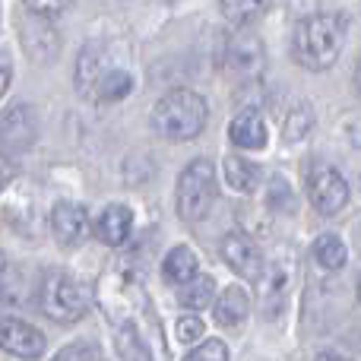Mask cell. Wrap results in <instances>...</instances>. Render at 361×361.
Instances as JSON below:
<instances>
[{
	"instance_id": "obj_1",
	"label": "cell",
	"mask_w": 361,
	"mask_h": 361,
	"mask_svg": "<svg viewBox=\"0 0 361 361\" xmlns=\"http://www.w3.org/2000/svg\"><path fill=\"white\" fill-rule=\"evenodd\" d=\"M76 86L92 102H121L130 95L133 76L105 42H89L76 61Z\"/></svg>"
},
{
	"instance_id": "obj_2",
	"label": "cell",
	"mask_w": 361,
	"mask_h": 361,
	"mask_svg": "<svg viewBox=\"0 0 361 361\" xmlns=\"http://www.w3.org/2000/svg\"><path fill=\"white\" fill-rule=\"evenodd\" d=\"M349 19L343 13H314L295 25L292 35V54L301 67L307 70H326L336 63L343 51Z\"/></svg>"
},
{
	"instance_id": "obj_3",
	"label": "cell",
	"mask_w": 361,
	"mask_h": 361,
	"mask_svg": "<svg viewBox=\"0 0 361 361\" xmlns=\"http://www.w3.org/2000/svg\"><path fill=\"white\" fill-rule=\"evenodd\" d=\"M209 121V105L193 89H171L152 108V124L165 140H193Z\"/></svg>"
},
{
	"instance_id": "obj_4",
	"label": "cell",
	"mask_w": 361,
	"mask_h": 361,
	"mask_svg": "<svg viewBox=\"0 0 361 361\" xmlns=\"http://www.w3.org/2000/svg\"><path fill=\"white\" fill-rule=\"evenodd\" d=\"M38 307L57 324H76L92 307V286L76 276H67L61 269L48 273L38 288Z\"/></svg>"
},
{
	"instance_id": "obj_5",
	"label": "cell",
	"mask_w": 361,
	"mask_h": 361,
	"mask_svg": "<svg viewBox=\"0 0 361 361\" xmlns=\"http://www.w3.org/2000/svg\"><path fill=\"white\" fill-rule=\"evenodd\" d=\"M216 203V169L209 159H193L178 178L175 206L184 222H203Z\"/></svg>"
},
{
	"instance_id": "obj_6",
	"label": "cell",
	"mask_w": 361,
	"mask_h": 361,
	"mask_svg": "<svg viewBox=\"0 0 361 361\" xmlns=\"http://www.w3.org/2000/svg\"><path fill=\"white\" fill-rule=\"evenodd\" d=\"M263 63H267V51H263L260 38L254 35H235L225 42L222 48V70L231 80H254L260 76Z\"/></svg>"
},
{
	"instance_id": "obj_7",
	"label": "cell",
	"mask_w": 361,
	"mask_h": 361,
	"mask_svg": "<svg viewBox=\"0 0 361 361\" xmlns=\"http://www.w3.org/2000/svg\"><path fill=\"white\" fill-rule=\"evenodd\" d=\"M307 197L320 216H336L349 203V184L336 169H317L307 178Z\"/></svg>"
},
{
	"instance_id": "obj_8",
	"label": "cell",
	"mask_w": 361,
	"mask_h": 361,
	"mask_svg": "<svg viewBox=\"0 0 361 361\" xmlns=\"http://www.w3.org/2000/svg\"><path fill=\"white\" fill-rule=\"evenodd\" d=\"M219 250H222V260L228 263L238 276L260 282L267 263H263L260 247H257V241L250 235H244V231H231V235L222 238V247H219Z\"/></svg>"
},
{
	"instance_id": "obj_9",
	"label": "cell",
	"mask_w": 361,
	"mask_h": 361,
	"mask_svg": "<svg viewBox=\"0 0 361 361\" xmlns=\"http://www.w3.org/2000/svg\"><path fill=\"white\" fill-rule=\"evenodd\" d=\"M51 231H54L57 244L63 247H73L86 238L89 231V212L82 203H70V200H61V203L51 209Z\"/></svg>"
},
{
	"instance_id": "obj_10",
	"label": "cell",
	"mask_w": 361,
	"mask_h": 361,
	"mask_svg": "<svg viewBox=\"0 0 361 361\" xmlns=\"http://www.w3.org/2000/svg\"><path fill=\"white\" fill-rule=\"evenodd\" d=\"M38 137V121L29 105H13L4 111V146L6 152L29 149Z\"/></svg>"
},
{
	"instance_id": "obj_11",
	"label": "cell",
	"mask_w": 361,
	"mask_h": 361,
	"mask_svg": "<svg viewBox=\"0 0 361 361\" xmlns=\"http://www.w3.org/2000/svg\"><path fill=\"white\" fill-rule=\"evenodd\" d=\"M4 349H6V355H16V358H38L44 352V333L16 317H6L4 320Z\"/></svg>"
},
{
	"instance_id": "obj_12",
	"label": "cell",
	"mask_w": 361,
	"mask_h": 361,
	"mask_svg": "<svg viewBox=\"0 0 361 361\" xmlns=\"http://www.w3.org/2000/svg\"><path fill=\"white\" fill-rule=\"evenodd\" d=\"M228 140L238 149H254V152L263 149V146H267V121L260 118L257 108H244V111H238L235 118H231Z\"/></svg>"
},
{
	"instance_id": "obj_13",
	"label": "cell",
	"mask_w": 361,
	"mask_h": 361,
	"mask_svg": "<svg viewBox=\"0 0 361 361\" xmlns=\"http://www.w3.org/2000/svg\"><path fill=\"white\" fill-rule=\"evenodd\" d=\"M130 231H133V209L130 206H124V203L105 206V212L95 219V238L105 241V244H111V247L127 244Z\"/></svg>"
},
{
	"instance_id": "obj_14",
	"label": "cell",
	"mask_w": 361,
	"mask_h": 361,
	"mask_svg": "<svg viewBox=\"0 0 361 361\" xmlns=\"http://www.w3.org/2000/svg\"><path fill=\"white\" fill-rule=\"evenodd\" d=\"M19 32H23V42L29 48V54L35 61H51L57 54V32L51 25V19L42 16H25V23H19Z\"/></svg>"
},
{
	"instance_id": "obj_15",
	"label": "cell",
	"mask_w": 361,
	"mask_h": 361,
	"mask_svg": "<svg viewBox=\"0 0 361 361\" xmlns=\"http://www.w3.org/2000/svg\"><path fill=\"white\" fill-rule=\"evenodd\" d=\"M197 276H200V257L193 247L178 244V247H171L169 254H165L162 279L169 282V286H187V282L197 279Z\"/></svg>"
},
{
	"instance_id": "obj_16",
	"label": "cell",
	"mask_w": 361,
	"mask_h": 361,
	"mask_svg": "<svg viewBox=\"0 0 361 361\" xmlns=\"http://www.w3.org/2000/svg\"><path fill=\"white\" fill-rule=\"evenodd\" d=\"M247 314H250V298L244 288L228 286L216 298V324L225 326V330H238L247 320Z\"/></svg>"
},
{
	"instance_id": "obj_17",
	"label": "cell",
	"mask_w": 361,
	"mask_h": 361,
	"mask_svg": "<svg viewBox=\"0 0 361 361\" xmlns=\"http://www.w3.org/2000/svg\"><path fill=\"white\" fill-rule=\"evenodd\" d=\"M222 169H225V184L235 193H254L263 180V169L244 156H228Z\"/></svg>"
},
{
	"instance_id": "obj_18",
	"label": "cell",
	"mask_w": 361,
	"mask_h": 361,
	"mask_svg": "<svg viewBox=\"0 0 361 361\" xmlns=\"http://www.w3.org/2000/svg\"><path fill=\"white\" fill-rule=\"evenodd\" d=\"M314 260H317L320 269L336 273V269H343L345 260H349V247L343 244V238H339V235L326 231V235H320L317 241H314Z\"/></svg>"
},
{
	"instance_id": "obj_19",
	"label": "cell",
	"mask_w": 361,
	"mask_h": 361,
	"mask_svg": "<svg viewBox=\"0 0 361 361\" xmlns=\"http://www.w3.org/2000/svg\"><path fill=\"white\" fill-rule=\"evenodd\" d=\"M269 4L273 0H219V6H222V16L228 19L231 25H250L254 19H260L263 13L269 10Z\"/></svg>"
},
{
	"instance_id": "obj_20",
	"label": "cell",
	"mask_w": 361,
	"mask_h": 361,
	"mask_svg": "<svg viewBox=\"0 0 361 361\" xmlns=\"http://www.w3.org/2000/svg\"><path fill=\"white\" fill-rule=\"evenodd\" d=\"M212 295H216V279L206 273H200L197 279H190L187 286H180V307H187V311H203L206 305L212 301Z\"/></svg>"
},
{
	"instance_id": "obj_21",
	"label": "cell",
	"mask_w": 361,
	"mask_h": 361,
	"mask_svg": "<svg viewBox=\"0 0 361 361\" xmlns=\"http://www.w3.org/2000/svg\"><path fill=\"white\" fill-rule=\"evenodd\" d=\"M314 127V108L307 105V102H301V105H295L292 111H288L286 118V127H282V137L288 140V143H298L301 137H307Z\"/></svg>"
},
{
	"instance_id": "obj_22",
	"label": "cell",
	"mask_w": 361,
	"mask_h": 361,
	"mask_svg": "<svg viewBox=\"0 0 361 361\" xmlns=\"http://www.w3.org/2000/svg\"><path fill=\"white\" fill-rule=\"evenodd\" d=\"M184 361H231V358H228V349H225L222 339H206V343H200Z\"/></svg>"
},
{
	"instance_id": "obj_23",
	"label": "cell",
	"mask_w": 361,
	"mask_h": 361,
	"mask_svg": "<svg viewBox=\"0 0 361 361\" xmlns=\"http://www.w3.org/2000/svg\"><path fill=\"white\" fill-rule=\"evenodd\" d=\"M175 336H178V343H184V345L200 343V336H203V320H200L197 314H184V317H178Z\"/></svg>"
},
{
	"instance_id": "obj_24",
	"label": "cell",
	"mask_w": 361,
	"mask_h": 361,
	"mask_svg": "<svg viewBox=\"0 0 361 361\" xmlns=\"http://www.w3.org/2000/svg\"><path fill=\"white\" fill-rule=\"evenodd\" d=\"M63 4H67V0H23L25 13H32V16H42V19H51V23L61 16Z\"/></svg>"
},
{
	"instance_id": "obj_25",
	"label": "cell",
	"mask_w": 361,
	"mask_h": 361,
	"mask_svg": "<svg viewBox=\"0 0 361 361\" xmlns=\"http://www.w3.org/2000/svg\"><path fill=\"white\" fill-rule=\"evenodd\" d=\"M51 361H89V349L82 343H70V345H63Z\"/></svg>"
},
{
	"instance_id": "obj_26",
	"label": "cell",
	"mask_w": 361,
	"mask_h": 361,
	"mask_svg": "<svg viewBox=\"0 0 361 361\" xmlns=\"http://www.w3.org/2000/svg\"><path fill=\"white\" fill-rule=\"evenodd\" d=\"M118 349H121V355H124L127 361H146V358H143V352H140V343H137V336H133L130 326H127V343L121 339Z\"/></svg>"
},
{
	"instance_id": "obj_27",
	"label": "cell",
	"mask_w": 361,
	"mask_h": 361,
	"mask_svg": "<svg viewBox=\"0 0 361 361\" xmlns=\"http://www.w3.org/2000/svg\"><path fill=\"white\" fill-rule=\"evenodd\" d=\"M13 80V61H10V51H4V89H10Z\"/></svg>"
},
{
	"instance_id": "obj_28",
	"label": "cell",
	"mask_w": 361,
	"mask_h": 361,
	"mask_svg": "<svg viewBox=\"0 0 361 361\" xmlns=\"http://www.w3.org/2000/svg\"><path fill=\"white\" fill-rule=\"evenodd\" d=\"M317 361H355V358L343 355V352H324V355H317Z\"/></svg>"
},
{
	"instance_id": "obj_29",
	"label": "cell",
	"mask_w": 361,
	"mask_h": 361,
	"mask_svg": "<svg viewBox=\"0 0 361 361\" xmlns=\"http://www.w3.org/2000/svg\"><path fill=\"white\" fill-rule=\"evenodd\" d=\"M358 89H361V67H358Z\"/></svg>"
},
{
	"instance_id": "obj_30",
	"label": "cell",
	"mask_w": 361,
	"mask_h": 361,
	"mask_svg": "<svg viewBox=\"0 0 361 361\" xmlns=\"http://www.w3.org/2000/svg\"><path fill=\"white\" fill-rule=\"evenodd\" d=\"M358 301H361V282H358Z\"/></svg>"
}]
</instances>
